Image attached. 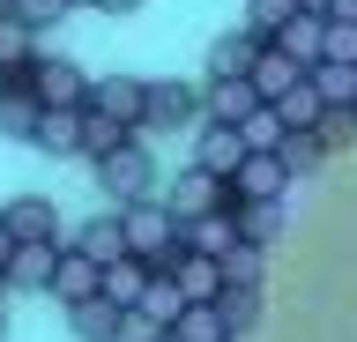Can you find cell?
I'll list each match as a JSON object with an SVG mask.
<instances>
[{"instance_id": "cell-18", "label": "cell", "mask_w": 357, "mask_h": 342, "mask_svg": "<svg viewBox=\"0 0 357 342\" xmlns=\"http://www.w3.org/2000/svg\"><path fill=\"white\" fill-rule=\"evenodd\" d=\"M119 313H127V305H112V297L67 305V320H75V335H82V342H119Z\"/></svg>"}, {"instance_id": "cell-5", "label": "cell", "mask_w": 357, "mask_h": 342, "mask_svg": "<svg viewBox=\"0 0 357 342\" xmlns=\"http://www.w3.org/2000/svg\"><path fill=\"white\" fill-rule=\"evenodd\" d=\"M245 157H253V149H245V127H231V119H201V141H194V164H201V171L231 179Z\"/></svg>"}, {"instance_id": "cell-25", "label": "cell", "mask_w": 357, "mask_h": 342, "mask_svg": "<svg viewBox=\"0 0 357 342\" xmlns=\"http://www.w3.org/2000/svg\"><path fill=\"white\" fill-rule=\"evenodd\" d=\"M312 90L328 97V104H357V68L350 60H320L312 68Z\"/></svg>"}, {"instance_id": "cell-38", "label": "cell", "mask_w": 357, "mask_h": 342, "mask_svg": "<svg viewBox=\"0 0 357 342\" xmlns=\"http://www.w3.org/2000/svg\"><path fill=\"white\" fill-rule=\"evenodd\" d=\"M156 342H186V335H178V327H164V335H156Z\"/></svg>"}, {"instance_id": "cell-7", "label": "cell", "mask_w": 357, "mask_h": 342, "mask_svg": "<svg viewBox=\"0 0 357 342\" xmlns=\"http://www.w3.org/2000/svg\"><path fill=\"white\" fill-rule=\"evenodd\" d=\"M194 119H208V97L186 90V82H149V119H142V134L149 127H194Z\"/></svg>"}, {"instance_id": "cell-32", "label": "cell", "mask_w": 357, "mask_h": 342, "mask_svg": "<svg viewBox=\"0 0 357 342\" xmlns=\"http://www.w3.org/2000/svg\"><path fill=\"white\" fill-rule=\"evenodd\" d=\"M164 335V320L149 313V305H127V313H119V342H156Z\"/></svg>"}, {"instance_id": "cell-9", "label": "cell", "mask_w": 357, "mask_h": 342, "mask_svg": "<svg viewBox=\"0 0 357 342\" xmlns=\"http://www.w3.org/2000/svg\"><path fill=\"white\" fill-rule=\"evenodd\" d=\"M201 97H208V119H231V127H245V119L268 104V97L253 90V75H216Z\"/></svg>"}, {"instance_id": "cell-2", "label": "cell", "mask_w": 357, "mask_h": 342, "mask_svg": "<svg viewBox=\"0 0 357 342\" xmlns=\"http://www.w3.org/2000/svg\"><path fill=\"white\" fill-rule=\"evenodd\" d=\"M89 112H105V119H119V127L142 134V119H149V82H142V75H97V82H89Z\"/></svg>"}, {"instance_id": "cell-17", "label": "cell", "mask_w": 357, "mask_h": 342, "mask_svg": "<svg viewBox=\"0 0 357 342\" xmlns=\"http://www.w3.org/2000/svg\"><path fill=\"white\" fill-rule=\"evenodd\" d=\"M149 261H142V253H119V261H112L105 268V297L112 305H142V290H149Z\"/></svg>"}, {"instance_id": "cell-31", "label": "cell", "mask_w": 357, "mask_h": 342, "mask_svg": "<svg viewBox=\"0 0 357 342\" xmlns=\"http://www.w3.org/2000/svg\"><path fill=\"white\" fill-rule=\"evenodd\" d=\"M320 157H328V141H320V127H305V134H290V141H283V164H290V171H312Z\"/></svg>"}, {"instance_id": "cell-12", "label": "cell", "mask_w": 357, "mask_h": 342, "mask_svg": "<svg viewBox=\"0 0 357 342\" xmlns=\"http://www.w3.org/2000/svg\"><path fill=\"white\" fill-rule=\"evenodd\" d=\"M275 45L298 60V68H320L328 60V15H312V8H298L283 30H275Z\"/></svg>"}, {"instance_id": "cell-41", "label": "cell", "mask_w": 357, "mask_h": 342, "mask_svg": "<svg viewBox=\"0 0 357 342\" xmlns=\"http://www.w3.org/2000/svg\"><path fill=\"white\" fill-rule=\"evenodd\" d=\"M0 297H8V275H0Z\"/></svg>"}, {"instance_id": "cell-30", "label": "cell", "mask_w": 357, "mask_h": 342, "mask_svg": "<svg viewBox=\"0 0 357 342\" xmlns=\"http://www.w3.org/2000/svg\"><path fill=\"white\" fill-rule=\"evenodd\" d=\"M261 261H268V246H253V238H238V246L223 253V275H231V283H261Z\"/></svg>"}, {"instance_id": "cell-6", "label": "cell", "mask_w": 357, "mask_h": 342, "mask_svg": "<svg viewBox=\"0 0 357 342\" xmlns=\"http://www.w3.org/2000/svg\"><path fill=\"white\" fill-rule=\"evenodd\" d=\"M60 238H22L15 261H8V290H52V275H60Z\"/></svg>"}, {"instance_id": "cell-10", "label": "cell", "mask_w": 357, "mask_h": 342, "mask_svg": "<svg viewBox=\"0 0 357 342\" xmlns=\"http://www.w3.org/2000/svg\"><path fill=\"white\" fill-rule=\"evenodd\" d=\"M52 297H60V305L105 297V261H89L82 246H67V253H60V275H52Z\"/></svg>"}, {"instance_id": "cell-37", "label": "cell", "mask_w": 357, "mask_h": 342, "mask_svg": "<svg viewBox=\"0 0 357 342\" xmlns=\"http://www.w3.org/2000/svg\"><path fill=\"white\" fill-rule=\"evenodd\" d=\"M298 8H312V15H328V8H335V0H298Z\"/></svg>"}, {"instance_id": "cell-3", "label": "cell", "mask_w": 357, "mask_h": 342, "mask_svg": "<svg viewBox=\"0 0 357 342\" xmlns=\"http://www.w3.org/2000/svg\"><path fill=\"white\" fill-rule=\"evenodd\" d=\"M149 149H142V134L134 141H119V149H112V157H97V186H105V194H119V201H142V194H149Z\"/></svg>"}, {"instance_id": "cell-1", "label": "cell", "mask_w": 357, "mask_h": 342, "mask_svg": "<svg viewBox=\"0 0 357 342\" xmlns=\"http://www.w3.org/2000/svg\"><path fill=\"white\" fill-rule=\"evenodd\" d=\"M290 179H298V171L283 164V149H253V157L231 171V208H238V201H283Z\"/></svg>"}, {"instance_id": "cell-36", "label": "cell", "mask_w": 357, "mask_h": 342, "mask_svg": "<svg viewBox=\"0 0 357 342\" xmlns=\"http://www.w3.org/2000/svg\"><path fill=\"white\" fill-rule=\"evenodd\" d=\"M97 8H105V15H127V8H134V0H97Z\"/></svg>"}, {"instance_id": "cell-21", "label": "cell", "mask_w": 357, "mask_h": 342, "mask_svg": "<svg viewBox=\"0 0 357 342\" xmlns=\"http://www.w3.org/2000/svg\"><path fill=\"white\" fill-rule=\"evenodd\" d=\"M253 60H261V38L238 30V38H223V45L208 52V82H216V75H253Z\"/></svg>"}, {"instance_id": "cell-28", "label": "cell", "mask_w": 357, "mask_h": 342, "mask_svg": "<svg viewBox=\"0 0 357 342\" xmlns=\"http://www.w3.org/2000/svg\"><path fill=\"white\" fill-rule=\"evenodd\" d=\"M275 224H283V201H238V231L253 238V246H268Z\"/></svg>"}, {"instance_id": "cell-19", "label": "cell", "mask_w": 357, "mask_h": 342, "mask_svg": "<svg viewBox=\"0 0 357 342\" xmlns=\"http://www.w3.org/2000/svg\"><path fill=\"white\" fill-rule=\"evenodd\" d=\"M0 216L15 224V238H60V216H52V201H45V194H22V201H8Z\"/></svg>"}, {"instance_id": "cell-4", "label": "cell", "mask_w": 357, "mask_h": 342, "mask_svg": "<svg viewBox=\"0 0 357 342\" xmlns=\"http://www.w3.org/2000/svg\"><path fill=\"white\" fill-rule=\"evenodd\" d=\"M164 201L178 208V224H194V216H216V208H231V179H216V171H201V164H186L172 179V194Z\"/></svg>"}, {"instance_id": "cell-24", "label": "cell", "mask_w": 357, "mask_h": 342, "mask_svg": "<svg viewBox=\"0 0 357 342\" xmlns=\"http://www.w3.org/2000/svg\"><path fill=\"white\" fill-rule=\"evenodd\" d=\"M142 305H149V313L164 320V327H178V313H186L194 297L178 290V275H149V290H142Z\"/></svg>"}, {"instance_id": "cell-23", "label": "cell", "mask_w": 357, "mask_h": 342, "mask_svg": "<svg viewBox=\"0 0 357 342\" xmlns=\"http://www.w3.org/2000/svg\"><path fill=\"white\" fill-rule=\"evenodd\" d=\"M178 335L186 342H238L231 320H223V305H186V313H178Z\"/></svg>"}, {"instance_id": "cell-13", "label": "cell", "mask_w": 357, "mask_h": 342, "mask_svg": "<svg viewBox=\"0 0 357 342\" xmlns=\"http://www.w3.org/2000/svg\"><path fill=\"white\" fill-rule=\"evenodd\" d=\"M67 246H82L89 261H105V268L119 261V253H134V246H127V216H119V208H112V216H89V224L75 231Z\"/></svg>"}, {"instance_id": "cell-14", "label": "cell", "mask_w": 357, "mask_h": 342, "mask_svg": "<svg viewBox=\"0 0 357 342\" xmlns=\"http://www.w3.org/2000/svg\"><path fill=\"white\" fill-rule=\"evenodd\" d=\"M312 68H298V60H290L283 45H261V60H253V90L268 97V104H275V97H290L298 90V82H305Z\"/></svg>"}, {"instance_id": "cell-8", "label": "cell", "mask_w": 357, "mask_h": 342, "mask_svg": "<svg viewBox=\"0 0 357 342\" xmlns=\"http://www.w3.org/2000/svg\"><path fill=\"white\" fill-rule=\"evenodd\" d=\"M164 275H178V290L194 297V305H216V297H223V283H231V275H223V261H216V253H194V246L178 253V261H172V268H164Z\"/></svg>"}, {"instance_id": "cell-20", "label": "cell", "mask_w": 357, "mask_h": 342, "mask_svg": "<svg viewBox=\"0 0 357 342\" xmlns=\"http://www.w3.org/2000/svg\"><path fill=\"white\" fill-rule=\"evenodd\" d=\"M275 112H283V127H290V134H305V127H320V119H328V97L312 90V75H305L290 97H275Z\"/></svg>"}, {"instance_id": "cell-40", "label": "cell", "mask_w": 357, "mask_h": 342, "mask_svg": "<svg viewBox=\"0 0 357 342\" xmlns=\"http://www.w3.org/2000/svg\"><path fill=\"white\" fill-rule=\"evenodd\" d=\"M75 8H97V0H75Z\"/></svg>"}, {"instance_id": "cell-33", "label": "cell", "mask_w": 357, "mask_h": 342, "mask_svg": "<svg viewBox=\"0 0 357 342\" xmlns=\"http://www.w3.org/2000/svg\"><path fill=\"white\" fill-rule=\"evenodd\" d=\"M67 8H75V0H15V15H22V23H60Z\"/></svg>"}, {"instance_id": "cell-11", "label": "cell", "mask_w": 357, "mask_h": 342, "mask_svg": "<svg viewBox=\"0 0 357 342\" xmlns=\"http://www.w3.org/2000/svg\"><path fill=\"white\" fill-rule=\"evenodd\" d=\"M30 75H38V97L45 104H89V82H97V75H82L75 68V60H30Z\"/></svg>"}, {"instance_id": "cell-22", "label": "cell", "mask_w": 357, "mask_h": 342, "mask_svg": "<svg viewBox=\"0 0 357 342\" xmlns=\"http://www.w3.org/2000/svg\"><path fill=\"white\" fill-rule=\"evenodd\" d=\"M30 60H38V23L0 15V68H30Z\"/></svg>"}, {"instance_id": "cell-39", "label": "cell", "mask_w": 357, "mask_h": 342, "mask_svg": "<svg viewBox=\"0 0 357 342\" xmlns=\"http://www.w3.org/2000/svg\"><path fill=\"white\" fill-rule=\"evenodd\" d=\"M0 342H8V313H0Z\"/></svg>"}, {"instance_id": "cell-35", "label": "cell", "mask_w": 357, "mask_h": 342, "mask_svg": "<svg viewBox=\"0 0 357 342\" xmlns=\"http://www.w3.org/2000/svg\"><path fill=\"white\" fill-rule=\"evenodd\" d=\"M328 15H335V23H357V0H335Z\"/></svg>"}, {"instance_id": "cell-26", "label": "cell", "mask_w": 357, "mask_h": 342, "mask_svg": "<svg viewBox=\"0 0 357 342\" xmlns=\"http://www.w3.org/2000/svg\"><path fill=\"white\" fill-rule=\"evenodd\" d=\"M223 320H231V335H245L253 327V313H261V283H223Z\"/></svg>"}, {"instance_id": "cell-16", "label": "cell", "mask_w": 357, "mask_h": 342, "mask_svg": "<svg viewBox=\"0 0 357 342\" xmlns=\"http://www.w3.org/2000/svg\"><path fill=\"white\" fill-rule=\"evenodd\" d=\"M238 238H245V231H238V208H216V216H194V224H186V246H194V253H216V261L238 246Z\"/></svg>"}, {"instance_id": "cell-29", "label": "cell", "mask_w": 357, "mask_h": 342, "mask_svg": "<svg viewBox=\"0 0 357 342\" xmlns=\"http://www.w3.org/2000/svg\"><path fill=\"white\" fill-rule=\"evenodd\" d=\"M283 141H290V127H283L275 104H261V112L245 119V149H283Z\"/></svg>"}, {"instance_id": "cell-34", "label": "cell", "mask_w": 357, "mask_h": 342, "mask_svg": "<svg viewBox=\"0 0 357 342\" xmlns=\"http://www.w3.org/2000/svg\"><path fill=\"white\" fill-rule=\"evenodd\" d=\"M15 246H22V238H15V224L0 216V275H8V261H15Z\"/></svg>"}, {"instance_id": "cell-15", "label": "cell", "mask_w": 357, "mask_h": 342, "mask_svg": "<svg viewBox=\"0 0 357 342\" xmlns=\"http://www.w3.org/2000/svg\"><path fill=\"white\" fill-rule=\"evenodd\" d=\"M38 149H52V157H82V104H45Z\"/></svg>"}, {"instance_id": "cell-27", "label": "cell", "mask_w": 357, "mask_h": 342, "mask_svg": "<svg viewBox=\"0 0 357 342\" xmlns=\"http://www.w3.org/2000/svg\"><path fill=\"white\" fill-rule=\"evenodd\" d=\"M290 15H298V0H253V8H245V30H253L261 45H275V30H283Z\"/></svg>"}]
</instances>
